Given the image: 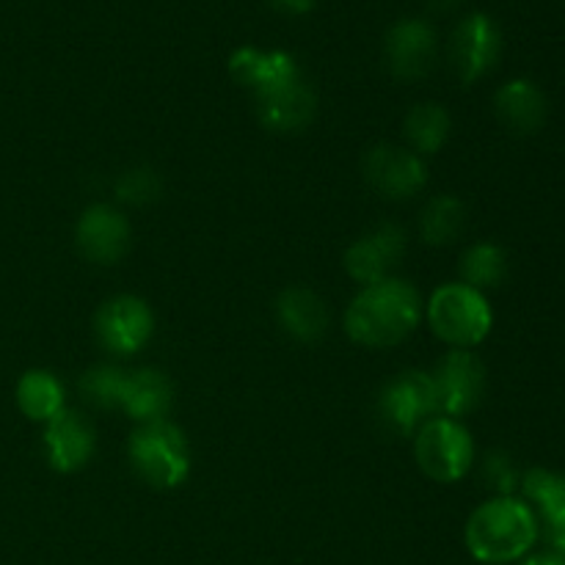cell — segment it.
<instances>
[{"mask_svg": "<svg viewBox=\"0 0 565 565\" xmlns=\"http://www.w3.org/2000/svg\"><path fill=\"white\" fill-rule=\"evenodd\" d=\"M276 318L287 334L301 342H315L329 331L326 301L307 287H287L276 301Z\"/></svg>", "mask_w": 565, "mask_h": 565, "instance_id": "19", "label": "cell"}, {"mask_svg": "<svg viewBox=\"0 0 565 565\" xmlns=\"http://www.w3.org/2000/svg\"><path fill=\"white\" fill-rule=\"evenodd\" d=\"M522 565H565V561H561L557 555H552V552H544V555L524 557Z\"/></svg>", "mask_w": 565, "mask_h": 565, "instance_id": "29", "label": "cell"}, {"mask_svg": "<svg viewBox=\"0 0 565 565\" xmlns=\"http://www.w3.org/2000/svg\"><path fill=\"white\" fill-rule=\"evenodd\" d=\"M425 315H428L434 334L458 351L480 345L489 337L491 323H494L489 298L472 287L461 285V281L439 287L430 296Z\"/></svg>", "mask_w": 565, "mask_h": 565, "instance_id": "4", "label": "cell"}, {"mask_svg": "<svg viewBox=\"0 0 565 565\" xmlns=\"http://www.w3.org/2000/svg\"><path fill=\"white\" fill-rule=\"evenodd\" d=\"M259 121L274 132H296L303 130L315 119L318 110V97L312 86L301 77L285 83V86L265 92L257 97Z\"/></svg>", "mask_w": 565, "mask_h": 565, "instance_id": "15", "label": "cell"}, {"mask_svg": "<svg viewBox=\"0 0 565 565\" xmlns=\"http://www.w3.org/2000/svg\"><path fill=\"white\" fill-rule=\"evenodd\" d=\"M379 417L397 436L417 434L428 419L439 417L430 373L406 370L395 375L379 395Z\"/></svg>", "mask_w": 565, "mask_h": 565, "instance_id": "6", "label": "cell"}, {"mask_svg": "<svg viewBox=\"0 0 565 565\" xmlns=\"http://www.w3.org/2000/svg\"><path fill=\"white\" fill-rule=\"evenodd\" d=\"M230 72L241 86L252 88L254 94L274 92V88L285 86V83L301 77L296 58L281 50H257V47H241L232 53Z\"/></svg>", "mask_w": 565, "mask_h": 565, "instance_id": "16", "label": "cell"}, {"mask_svg": "<svg viewBox=\"0 0 565 565\" xmlns=\"http://www.w3.org/2000/svg\"><path fill=\"white\" fill-rule=\"evenodd\" d=\"M414 458L419 469L436 483H456L472 469V434L452 417H434L417 430Z\"/></svg>", "mask_w": 565, "mask_h": 565, "instance_id": "5", "label": "cell"}, {"mask_svg": "<svg viewBox=\"0 0 565 565\" xmlns=\"http://www.w3.org/2000/svg\"><path fill=\"white\" fill-rule=\"evenodd\" d=\"M132 469L138 478L154 489H177L191 475V445L185 434L169 419L152 425H138L127 445Z\"/></svg>", "mask_w": 565, "mask_h": 565, "instance_id": "3", "label": "cell"}, {"mask_svg": "<svg viewBox=\"0 0 565 565\" xmlns=\"http://www.w3.org/2000/svg\"><path fill=\"white\" fill-rule=\"evenodd\" d=\"M152 309L138 296H114L94 318V334L110 356H136L152 340Z\"/></svg>", "mask_w": 565, "mask_h": 565, "instance_id": "7", "label": "cell"}, {"mask_svg": "<svg viewBox=\"0 0 565 565\" xmlns=\"http://www.w3.org/2000/svg\"><path fill=\"white\" fill-rule=\"evenodd\" d=\"M114 191L119 202L132 204V207H147V204L160 199V193H163V180H160L158 171L147 169V166H138V169L125 171V174L116 180Z\"/></svg>", "mask_w": 565, "mask_h": 565, "instance_id": "26", "label": "cell"}, {"mask_svg": "<svg viewBox=\"0 0 565 565\" xmlns=\"http://www.w3.org/2000/svg\"><path fill=\"white\" fill-rule=\"evenodd\" d=\"M502 53V33L489 14H469L456 25L450 39V61L461 83L489 75Z\"/></svg>", "mask_w": 565, "mask_h": 565, "instance_id": "9", "label": "cell"}, {"mask_svg": "<svg viewBox=\"0 0 565 565\" xmlns=\"http://www.w3.org/2000/svg\"><path fill=\"white\" fill-rule=\"evenodd\" d=\"M406 254V232L395 224H381L370 235L359 237L345 252V270L362 287L379 285L390 279V268H395Z\"/></svg>", "mask_w": 565, "mask_h": 565, "instance_id": "11", "label": "cell"}, {"mask_svg": "<svg viewBox=\"0 0 565 565\" xmlns=\"http://www.w3.org/2000/svg\"><path fill=\"white\" fill-rule=\"evenodd\" d=\"M17 406L33 423H44L64 412V384L47 370H28L17 384Z\"/></svg>", "mask_w": 565, "mask_h": 565, "instance_id": "20", "label": "cell"}, {"mask_svg": "<svg viewBox=\"0 0 565 565\" xmlns=\"http://www.w3.org/2000/svg\"><path fill=\"white\" fill-rule=\"evenodd\" d=\"M463 539L469 555L486 565L524 561L539 541V516L519 497H494L469 516Z\"/></svg>", "mask_w": 565, "mask_h": 565, "instance_id": "2", "label": "cell"}, {"mask_svg": "<svg viewBox=\"0 0 565 565\" xmlns=\"http://www.w3.org/2000/svg\"><path fill=\"white\" fill-rule=\"evenodd\" d=\"M75 241L86 259L97 265H114L130 248V224L110 204H92L77 221Z\"/></svg>", "mask_w": 565, "mask_h": 565, "instance_id": "12", "label": "cell"}, {"mask_svg": "<svg viewBox=\"0 0 565 565\" xmlns=\"http://www.w3.org/2000/svg\"><path fill=\"white\" fill-rule=\"evenodd\" d=\"M364 177L370 188L379 191L384 199H403L417 196L428 182V169L423 158L414 154L412 149L392 147V143H379L364 158Z\"/></svg>", "mask_w": 565, "mask_h": 565, "instance_id": "10", "label": "cell"}, {"mask_svg": "<svg viewBox=\"0 0 565 565\" xmlns=\"http://www.w3.org/2000/svg\"><path fill=\"white\" fill-rule=\"evenodd\" d=\"M171 403H174V386L160 370L143 367L127 373L121 412L136 419L138 425L163 423L166 414L171 412Z\"/></svg>", "mask_w": 565, "mask_h": 565, "instance_id": "17", "label": "cell"}, {"mask_svg": "<svg viewBox=\"0 0 565 565\" xmlns=\"http://www.w3.org/2000/svg\"><path fill=\"white\" fill-rule=\"evenodd\" d=\"M436 31L425 20H401L386 33V64L403 81H419L436 64Z\"/></svg>", "mask_w": 565, "mask_h": 565, "instance_id": "13", "label": "cell"}, {"mask_svg": "<svg viewBox=\"0 0 565 565\" xmlns=\"http://www.w3.org/2000/svg\"><path fill=\"white\" fill-rule=\"evenodd\" d=\"M94 428L77 412H64L53 417L44 428V452L55 472L70 475L86 467L94 456Z\"/></svg>", "mask_w": 565, "mask_h": 565, "instance_id": "14", "label": "cell"}, {"mask_svg": "<svg viewBox=\"0 0 565 565\" xmlns=\"http://www.w3.org/2000/svg\"><path fill=\"white\" fill-rule=\"evenodd\" d=\"M127 373L116 364H97V367L86 370L81 379V395L83 401L92 403L94 408H121V397H125Z\"/></svg>", "mask_w": 565, "mask_h": 565, "instance_id": "25", "label": "cell"}, {"mask_svg": "<svg viewBox=\"0 0 565 565\" xmlns=\"http://www.w3.org/2000/svg\"><path fill=\"white\" fill-rule=\"evenodd\" d=\"M436 390V406L439 417H463L472 412L486 392V367L472 351H458L452 348L439 367L430 373Z\"/></svg>", "mask_w": 565, "mask_h": 565, "instance_id": "8", "label": "cell"}, {"mask_svg": "<svg viewBox=\"0 0 565 565\" xmlns=\"http://www.w3.org/2000/svg\"><path fill=\"white\" fill-rule=\"evenodd\" d=\"M497 116L516 136H533L546 121V97L533 81L516 77L508 81L494 97Z\"/></svg>", "mask_w": 565, "mask_h": 565, "instance_id": "18", "label": "cell"}, {"mask_svg": "<svg viewBox=\"0 0 565 565\" xmlns=\"http://www.w3.org/2000/svg\"><path fill=\"white\" fill-rule=\"evenodd\" d=\"M508 276V257L500 246L494 243H478L469 248L461 259V285L472 287V290L483 292L494 290L505 281Z\"/></svg>", "mask_w": 565, "mask_h": 565, "instance_id": "23", "label": "cell"}, {"mask_svg": "<svg viewBox=\"0 0 565 565\" xmlns=\"http://www.w3.org/2000/svg\"><path fill=\"white\" fill-rule=\"evenodd\" d=\"M463 221L467 210L456 196H436L419 215V235L428 246H447L463 232Z\"/></svg>", "mask_w": 565, "mask_h": 565, "instance_id": "24", "label": "cell"}, {"mask_svg": "<svg viewBox=\"0 0 565 565\" xmlns=\"http://www.w3.org/2000/svg\"><path fill=\"white\" fill-rule=\"evenodd\" d=\"M524 502H533L544 527H565V472L530 469L522 475Z\"/></svg>", "mask_w": 565, "mask_h": 565, "instance_id": "21", "label": "cell"}, {"mask_svg": "<svg viewBox=\"0 0 565 565\" xmlns=\"http://www.w3.org/2000/svg\"><path fill=\"white\" fill-rule=\"evenodd\" d=\"M430 11H436V14H447V11L458 9L461 6V0H428Z\"/></svg>", "mask_w": 565, "mask_h": 565, "instance_id": "30", "label": "cell"}, {"mask_svg": "<svg viewBox=\"0 0 565 565\" xmlns=\"http://www.w3.org/2000/svg\"><path fill=\"white\" fill-rule=\"evenodd\" d=\"M423 318L419 292L403 279H384L362 287L345 312V331L367 348H390L406 340Z\"/></svg>", "mask_w": 565, "mask_h": 565, "instance_id": "1", "label": "cell"}, {"mask_svg": "<svg viewBox=\"0 0 565 565\" xmlns=\"http://www.w3.org/2000/svg\"><path fill=\"white\" fill-rule=\"evenodd\" d=\"M403 132H406L414 154H434L445 147L447 136H450V116L441 105L419 103L406 114Z\"/></svg>", "mask_w": 565, "mask_h": 565, "instance_id": "22", "label": "cell"}, {"mask_svg": "<svg viewBox=\"0 0 565 565\" xmlns=\"http://www.w3.org/2000/svg\"><path fill=\"white\" fill-rule=\"evenodd\" d=\"M270 6L285 14H309L315 9V0H270Z\"/></svg>", "mask_w": 565, "mask_h": 565, "instance_id": "28", "label": "cell"}, {"mask_svg": "<svg viewBox=\"0 0 565 565\" xmlns=\"http://www.w3.org/2000/svg\"><path fill=\"white\" fill-rule=\"evenodd\" d=\"M483 480L497 497H513V491L522 489V475L508 452H489L483 461Z\"/></svg>", "mask_w": 565, "mask_h": 565, "instance_id": "27", "label": "cell"}]
</instances>
